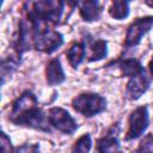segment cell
I'll return each instance as SVG.
<instances>
[{
	"label": "cell",
	"mask_w": 153,
	"mask_h": 153,
	"mask_svg": "<svg viewBox=\"0 0 153 153\" xmlns=\"http://www.w3.org/2000/svg\"><path fill=\"white\" fill-rule=\"evenodd\" d=\"M133 0H111V2L114 4H123V5H129V2Z\"/></svg>",
	"instance_id": "cell-20"
},
{
	"label": "cell",
	"mask_w": 153,
	"mask_h": 153,
	"mask_svg": "<svg viewBox=\"0 0 153 153\" xmlns=\"http://www.w3.org/2000/svg\"><path fill=\"white\" fill-rule=\"evenodd\" d=\"M145 5H147L148 7H152L153 8V0H143Z\"/></svg>",
	"instance_id": "cell-22"
},
{
	"label": "cell",
	"mask_w": 153,
	"mask_h": 153,
	"mask_svg": "<svg viewBox=\"0 0 153 153\" xmlns=\"http://www.w3.org/2000/svg\"><path fill=\"white\" fill-rule=\"evenodd\" d=\"M67 61L69 66L74 69H76L80 63L84 61L85 55H86V49H85V43L84 42H73L69 44V47L65 51Z\"/></svg>",
	"instance_id": "cell-13"
},
{
	"label": "cell",
	"mask_w": 153,
	"mask_h": 153,
	"mask_svg": "<svg viewBox=\"0 0 153 153\" xmlns=\"http://www.w3.org/2000/svg\"><path fill=\"white\" fill-rule=\"evenodd\" d=\"M47 115H48V121H49L50 126L53 128H55L57 131L66 134V135H72L76 131V129H78L76 121L63 108L53 106L49 109Z\"/></svg>",
	"instance_id": "cell-6"
},
{
	"label": "cell",
	"mask_w": 153,
	"mask_h": 153,
	"mask_svg": "<svg viewBox=\"0 0 153 153\" xmlns=\"http://www.w3.org/2000/svg\"><path fill=\"white\" fill-rule=\"evenodd\" d=\"M0 151H1V152H10V151H13L12 145H11V139L6 135L5 131L1 133V139H0Z\"/></svg>",
	"instance_id": "cell-17"
},
{
	"label": "cell",
	"mask_w": 153,
	"mask_h": 153,
	"mask_svg": "<svg viewBox=\"0 0 153 153\" xmlns=\"http://www.w3.org/2000/svg\"><path fill=\"white\" fill-rule=\"evenodd\" d=\"M148 126H149V114L147 106L145 105L137 106L129 115L128 128L126 131V140L131 141L139 139L147 130Z\"/></svg>",
	"instance_id": "cell-5"
},
{
	"label": "cell",
	"mask_w": 153,
	"mask_h": 153,
	"mask_svg": "<svg viewBox=\"0 0 153 153\" xmlns=\"http://www.w3.org/2000/svg\"><path fill=\"white\" fill-rule=\"evenodd\" d=\"M8 120L16 124L26 128H32L41 131H50L48 115L38 106L36 96L30 92H23L11 106Z\"/></svg>",
	"instance_id": "cell-1"
},
{
	"label": "cell",
	"mask_w": 153,
	"mask_h": 153,
	"mask_svg": "<svg viewBox=\"0 0 153 153\" xmlns=\"http://www.w3.org/2000/svg\"><path fill=\"white\" fill-rule=\"evenodd\" d=\"M14 152H37L39 151V146L36 143H24L20 147H17L13 149Z\"/></svg>",
	"instance_id": "cell-18"
},
{
	"label": "cell",
	"mask_w": 153,
	"mask_h": 153,
	"mask_svg": "<svg viewBox=\"0 0 153 153\" xmlns=\"http://www.w3.org/2000/svg\"><path fill=\"white\" fill-rule=\"evenodd\" d=\"M79 14L84 22L91 23L100 18L102 6L99 0H79Z\"/></svg>",
	"instance_id": "cell-12"
},
{
	"label": "cell",
	"mask_w": 153,
	"mask_h": 153,
	"mask_svg": "<svg viewBox=\"0 0 153 153\" xmlns=\"http://www.w3.org/2000/svg\"><path fill=\"white\" fill-rule=\"evenodd\" d=\"M151 80L147 76L146 72H141L134 76H130L127 87H126V96L130 100H137L149 87Z\"/></svg>",
	"instance_id": "cell-8"
},
{
	"label": "cell",
	"mask_w": 153,
	"mask_h": 153,
	"mask_svg": "<svg viewBox=\"0 0 153 153\" xmlns=\"http://www.w3.org/2000/svg\"><path fill=\"white\" fill-rule=\"evenodd\" d=\"M30 19V18H29ZM33 26L32 47L42 53L51 54L63 44V36L57 30L53 29L50 24L31 20Z\"/></svg>",
	"instance_id": "cell-3"
},
{
	"label": "cell",
	"mask_w": 153,
	"mask_h": 153,
	"mask_svg": "<svg viewBox=\"0 0 153 153\" xmlns=\"http://www.w3.org/2000/svg\"><path fill=\"white\" fill-rule=\"evenodd\" d=\"M91 147H92L91 135L88 133H86L76 139V141L74 142V145L72 147V151L73 152H90Z\"/></svg>",
	"instance_id": "cell-15"
},
{
	"label": "cell",
	"mask_w": 153,
	"mask_h": 153,
	"mask_svg": "<svg viewBox=\"0 0 153 153\" xmlns=\"http://www.w3.org/2000/svg\"><path fill=\"white\" fill-rule=\"evenodd\" d=\"M85 43L86 55L85 57L90 62H96L103 60L108 55V42L105 39H87Z\"/></svg>",
	"instance_id": "cell-10"
},
{
	"label": "cell",
	"mask_w": 153,
	"mask_h": 153,
	"mask_svg": "<svg viewBox=\"0 0 153 153\" xmlns=\"http://www.w3.org/2000/svg\"><path fill=\"white\" fill-rule=\"evenodd\" d=\"M153 27V16L136 18L127 29L126 38H124V47L126 48H134L140 44L143 36L149 32Z\"/></svg>",
	"instance_id": "cell-7"
},
{
	"label": "cell",
	"mask_w": 153,
	"mask_h": 153,
	"mask_svg": "<svg viewBox=\"0 0 153 153\" xmlns=\"http://www.w3.org/2000/svg\"><path fill=\"white\" fill-rule=\"evenodd\" d=\"M118 134H120V124L114 123L111 126V128L108 130V133L97 141L96 149L98 152H117V151H120Z\"/></svg>",
	"instance_id": "cell-9"
},
{
	"label": "cell",
	"mask_w": 153,
	"mask_h": 153,
	"mask_svg": "<svg viewBox=\"0 0 153 153\" xmlns=\"http://www.w3.org/2000/svg\"><path fill=\"white\" fill-rule=\"evenodd\" d=\"M45 80L49 86H56L66 80V74L61 61L57 57L50 59L45 66Z\"/></svg>",
	"instance_id": "cell-11"
},
{
	"label": "cell",
	"mask_w": 153,
	"mask_h": 153,
	"mask_svg": "<svg viewBox=\"0 0 153 153\" xmlns=\"http://www.w3.org/2000/svg\"><path fill=\"white\" fill-rule=\"evenodd\" d=\"M63 11L65 6L61 0H30L25 8V16L31 20L56 25Z\"/></svg>",
	"instance_id": "cell-2"
},
{
	"label": "cell",
	"mask_w": 153,
	"mask_h": 153,
	"mask_svg": "<svg viewBox=\"0 0 153 153\" xmlns=\"http://www.w3.org/2000/svg\"><path fill=\"white\" fill-rule=\"evenodd\" d=\"M136 151L137 152H149V151H153V134L152 133L146 134L141 139Z\"/></svg>",
	"instance_id": "cell-16"
},
{
	"label": "cell",
	"mask_w": 153,
	"mask_h": 153,
	"mask_svg": "<svg viewBox=\"0 0 153 153\" xmlns=\"http://www.w3.org/2000/svg\"><path fill=\"white\" fill-rule=\"evenodd\" d=\"M148 71H149V74L152 76V79H153V56H152V59H151V61L148 63Z\"/></svg>",
	"instance_id": "cell-21"
},
{
	"label": "cell",
	"mask_w": 153,
	"mask_h": 153,
	"mask_svg": "<svg viewBox=\"0 0 153 153\" xmlns=\"http://www.w3.org/2000/svg\"><path fill=\"white\" fill-rule=\"evenodd\" d=\"M116 67L118 68V71L121 72V74L123 76H134L141 72L145 71V68L142 67L141 62L134 57L130 59H123L116 62Z\"/></svg>",
	"instance_id": "cell-14"
},
{
	"label": "cell",
	"mask_w": 153,
	"mask_h": 153,
	"mask_svg": "<svg viewBox=\"0 0 153 153\" xmlns=\"http://www.w3.org/2000/svg\"><path fill=\"white\" fill-rule=\"evenodd\" d=\"M61 2L63 4L65 8H68L69 11H73L78 6L79 0H61Z\"/></svg>",
	"instance_id": "cell-19"
},
{
	"label": "cell",
	"mask_w": 153,
	"mask_h": 153,
	"mask_svg": "<svg viewBox=\"0 0 153 153\" xmlns=\"http://www.w3.org/2000/svg\"><path fill=\"white\" fill-rule=\"evenodd\" d=\"M72 108L85 117H93L106 109V99L94 92H82L72 99Z\"/></svg>",
	"instance_id": "cell-4"
}]
</instances>
